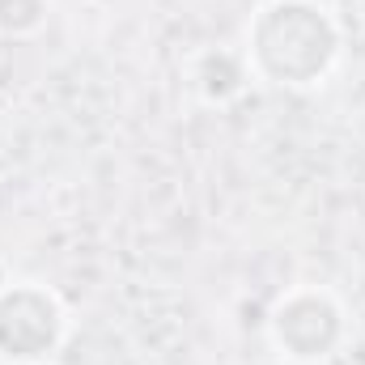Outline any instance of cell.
Segmentation results:
<instances>
[{"mask_svg": "<svg viewBox=\"0 0 365 365\" xmlns=\"http://www.w3.org/2000/svg\"><path fill=\"white\" fill-rule=\"evenodd\" d=\"M268 344L289 365H327L353 336L349 306L327 284H293L268 306Z\"/></svg>", "mask_w": 365, "mask_h": 365, "instance_id": "7a4b0ae2", "label": "cell"}, {"mask_svg": "<svg viewBox=\"0 0 365 365\" xmlns=\"http://www.w3.org/2000/svg\"><path fill=\"white\" fill-rule=\"evenodd\" d=\"M51 21V0H0V38L26 43Z\"/></svg>", "mask_w": 365, "mask_h": 365, "instance_id": "5b68a950", "label": "cell"}, {"mask_svg": "<svg viewBox=\"0 0 365 365\" xmlns=\"http://www.w3.org/2000/svg\"><path fill=\"white\" fill-rule=\"evenodd\" d=\"M242 56L264 86L319 90L344 60V26L327 0H264L242 30Z\"/></svg>", "mask_w": 365, "mask_h": 365, "instance_id": "6da1fadb", "label": "cell"}, {"mask_svg": "<svg viewBox=\"0 0 365 365\" xmlns=\"http://www.w3.org/2000/svg\"><path fill=\"white\" fill-rule=\"evenodd\" d=\"M182 77H187V90L195 93L200 106H230L255 81L242 47H221V43L191 51L182 64Z\"/></svg>", "mask_w": 365, "mask_h": 365, "instance_id": "277c9868", "label": "cell"}, {"mask_svg": "<svg viewBox=\"0 0 365 365\" xmlns=\"http://www.w3.org/2000/svg\"><path fill=\"white\" fill-rule=\"evenodd\" d=\"M47 365H60V361H47Z\"/></svg>", "mask_w": 365, "mask_h": 365, "instance_id": "8992f818", "label": "cell"}, {"mask_svg": "<svg viewBox=\"0 0 365 365\" xmlns=\"http://www.w3.org/2000/svg\"><path fill=\"white\" fill-rule=\"evenodd\" d=\"M73 336L64 297L43 280L0 284V365H47Z\"/></svg>", "mask_w": 365, "mask_h": 365, "instance_id": "3957f363", "label": "cell"}]
</instances>
